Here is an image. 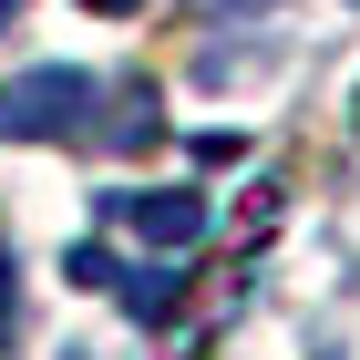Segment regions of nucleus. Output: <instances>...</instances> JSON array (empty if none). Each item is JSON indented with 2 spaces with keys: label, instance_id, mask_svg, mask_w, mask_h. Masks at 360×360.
Returning a JSON list of instances; mask_svg holds the SVG:
<instances>
[{
  "label": "nucleus",
  "instance_id": "obj_1",
  "mask_svg": "<svg viewBox=\"0 0 360 360\" xmlns=\"http://www.w3.org/2000/svg\"><path fill=\"white\" fill-rule=\"evenodd\" d=\"M103 237L144 248L165 278H186V257L206 248V195L195 186H165V195H103Z\"/></svg>",
  "mask_w": 360,
  "mask_h": 360
},
{
  "label": "nucleus",
  "instance_id": "obj_2",
  "mask_svg": "<svg viewBox=\"0 0 360 360\" xmlns=\"http://www.w3.org/2000/svg\"><path fill=\"white\" fill-rule=\"evenodd\" d=\"M93 83L83 72H41V83H11L0 93V134H62V124H83Z\"/></svg>",
  "mask_w": 360,
  "mask_h": 360
},
{
  "label": "nucleus",
  "instance_id": "obj_3",
  "mask_svg": "<svg viewBox=\"0 0 360 360\" xmlns=\"http://www.w3.org/2000/svg\"><path fill=\"white\" fill-rule=\"evenodd\" d=\"M0 340H11V248H0Z\"/></svg>",
  "mask_w": 360,
  "mask_h": 360
},
{
  "label": "nucleus",
  "instance_id": "obj_4",
  "mask_svg": "<svg viewBox=\"0 0 360 360\" xmlns=\"http://www.w3.org/2000/svg\"><path fill=\"white\" fill-rule=\"evenodd\" d=\"M83 11H103V21H124V11H144V0H83Z\"/></svg>",
  "mask_w": 360,
  "mask_h": 360
},
{
  "label": "nucleus",
  "instance_id": "obj_5",
  "mask_svg": "<svg viewBox=\"0 0 360 360\" xmlns=\"http://www.w3.org/2000/svg\"><path fill=\"white\" fill-rule=\"evenodd\" d=\"M0 21H11V0H0Z\"/></svg>",
  "mask_w": 360,
  "mask_h": 360
},
{
  "label": "nucleus",
  "instance_id": "obj_6",
  "mask_svg": "<svg viewBox=\"0 0 360 360\" xmlns=\"http://www.w3.org/2000/svg\"><path fill=\"white\" fill-rule=\"evenodd\" d=\"M237 11H257V0H237Z\"/></svg>",
  "mask_w": 360,
  "mask_h": 360
},
{
  "label": "nucleus",
  "instance_id": "obj_7",
  "mask_svg": "<svg viewBox=\"0 0 360 360\" xmlns=\"http://www.w3.org/2000/svg\"><path fill=\"white\" fill-rule=\"evenodd\" d=\"M350 113H360V103H350Z\"/></svg>",
  "mask_w": 360,
  "mask_h": 360
}]
</instances>
